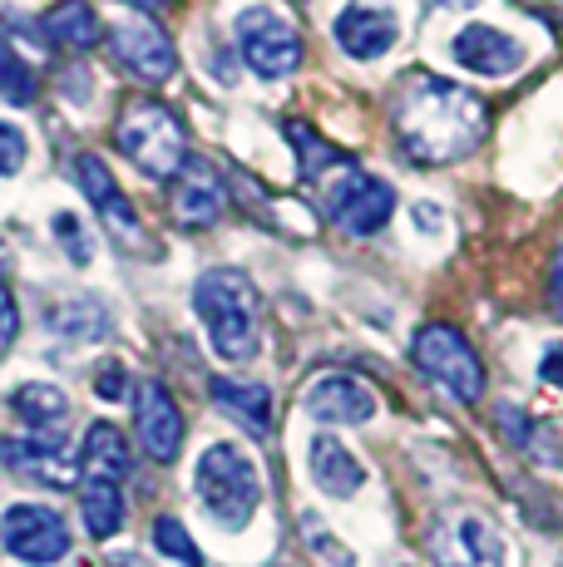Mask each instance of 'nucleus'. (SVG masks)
<instances>
[{
  "mask_svg": "<svg viewBox=\"0 0 563 567\" xmlns=\"http://www.w3.org/2000/svg\"><path fill=\"white\" fill-rule=\"evenodd\" d=\"M396 138L416 163H454L480 148L490 134V109L480 94L440 80V74H406L391 100Z\"/></svg>",
  "mask_w": 563,
  "mask_h": 567,
  "instance_id": "1",
  "label": "nucleus"
},
{
  "mask_svg": "<svg viewBox=\"0 0 563 567\" xmlns=\"http://www.w3.org/2000/svg\"><path fill=\"white\" fill-rule=\"evenodd\" d=\"M193 307H198V321L208 331L213 351L223 361L243 365L257 355V341H263V297H257L253 277L237 267H213L198 277L193 287Z\"/></svg>",
  "mask_w": 563,
  "mask_h": 567,
  "instance_id": "2",
  "label": "nucleus"
},
{
  "mask_svg": "<svg viewBox=\"0 0 563 567\" xmlns=\"http://www.w3.org/2000/svg\"><path fill=\"white\" fill-rule=\"evenodd\" d=\"M114 148L154 183H173L188 163V134H183L178 114L158 100H129L119 109Z\"/></svg>",
  "mask_w": 563,
  "mask_h": 567,
  "instance_id": "3",
  "label": "nucleus"
},
{
  "mask_svg": "<svg viewBox=\"0 0 563 567\" xmlns=\"http://www.w3.org/2000/svg\"><path fill=\"white\" fill-rule=\"evenodd\" d=\"M193 484H198V498L213 514V523H223V528H233V533L247 528L253 514H257V504H263L257 464L247 460V450H237V444H227V440L203 450Z\"/></svg>",
  "mask_w": 563,
  "mask_h": 567,
  "instance_id": "4",
  "label": "nucleus"
},
{
  "mask_svg": "<svg viewBox=\"0 0 563 567\" xmlns=\"http://www.w3.org/2000/svg\"><path fill=\"white\" fill-rule=\"evenodd\" d=\"M410 361H416L420 375H430L446 395L460 400V405H474V400L484 395V361L474 355V346L446 321L420 326L416 341H410Z\"/></svg>",
  "mask_w": 563,
  "mask_h": 567,
  "instance_id": "5",
  "label": "nucleus"
},
{
  "mask_svg": "<svg viewBox=\"0 0 563 567\" xmlns=\"http://www.w3.org/2000/svg\"><path fill=\"white\" fill-rule=\"evenodd\" d=\"M237 50H243L247 70L263 80H287L301 64V35L287 16H277L273 6H247L237 16Z\"/></svg>",
  "mask_w": 563,
  "mask_h": 567,
  "instance_id": "6",
  "label": "nucleus"
},
{
  "mask_svg": "<svg viewBox=\"0 0 563 567\" xmlns=\"http://www.w3.org/2000/svg\"><path fill=\"white\" fill-rule=\"evenodd\" d=\"M327 213H331V223L346 227L351 237H371L391 223L396 188L386 178L361 173L356 163H346V168H337L327 183Z\"/></svg>",
  "mask_w": 563,
  "mask_h": 567,
  "instance_id": "7",
  "label": "nucleus"
},
{
  "mask_svg": "<svg viewBox=\"0 0 563 567\" xmlns=\"http://www.w3.org/2000/svg\"><path fill=\"white\" fill-rule=\"evenodd\" d=\"M0 543L10 558L30 567H50L70 553V523L45 504H10L0 514Z\"/></svg>",
  "mask_w": 563,
  "mask_h": 567,
  "instance_id": "8",
  "label": "nucleus"
},
{
  "mask_svg": "<svg viewBox=\"0 0 563 567\" xmlns=\"http://www.w3.org/2000/svg\"><path fill=\"white\" fill-rule=\"evenodd\" d=\"M426 548L436 567H504V538L480 514L446 518Z\"/></svg>",
  "mask_w": 563,
  "mask_h": 567,
  "instance_id": "9",
  "label": "nucleus"
},
{
  "mask_svg": "<svg viewBox=\"0 0 563 567\" xmlns=\"http://www.w3.org/2000/svg\"><path fill=\"white\" fill-rule=\"evenodd\" d=\"M0 464L20 478H35L45 488H74L80 464L64 454V434H25V440H0Z\"/></svg>",
  "mask_w": 563,
  "mask_h": 567,
  "instance_id": "10",
  "label": "nucleus"
},
{
  "mask_svg": "<svg viewBox=\"0 0 563 567\" xmlns=\"http://www.w3.org/2000/svg\"><path fill=\"white\" fill-rule=\"evenodd\" d=\"M110 30V50L114 60L124 64L134 80L144 84H164L173 70H178V54H173L168 35L158 25H149V20H129V25H104Z\"/></svg>",
  "mask_w": 563,
  "mask_h": 567,
  "instance_id": "11",
  "label": "nucleus"
},
{
  "mask_svg": "<svg viewBox=\"0 0 563 567\" xmlns=\"http://www.w3.org/2000/svg\"><path fill=\"white\" fill-rule=\"evenodd\" d=\"M74 178H80V188H84V198H90L94 207H100V217H104V227L119 237V243H144V223H139V213H134V203L119 193V183H114V173H110V163H104L100 154H80L74 158Z\"/></svg>",
  "mask_w": 563,
  "mask_h": 567,
  "instance_id": "12",
  "label": "nucleus"
},
{
  "mask_svg": "<svg viewBox=\"0 0 563 567\" xmlns=\"http://www.w3.org/2000/svg\"><path fill=\"white\" fill-rule=\"evenodd\" d=\"M223 203H227V188H223L218 168L203 158L183 163V173L173 178V217H178V227L203 233V227H213L223 217Z\"/></svg>",
  "mask_w": 563,
  "mask_h": 567,
  "instance_id": "13",
  "label": "nucleus"
},
{
  "mask_svg": "<svg viewBox=\"0 0 563 567\" xmlns=\"http://www.w3.org/2000/svg\"><path fill=\"white\" fill-rule=\"evenodd\" d=\"M134 424H139V444L154 464H173L183 450V414L173 405V395L164 385H139V405H134Z\"/></svg>",
  "mask_w": 563,
  "mask_h": 567,
  "instance_id": "14",
  "label": "nucleus"
},
{
  "mask_svg": "<svg viewBox=\"0 0 563 567\" xmlns=\"http://www.w3.org/2000/svg\"><path fill=\"white\" fill-rule=\"evenodd\" d=\"M307 414H317L321 424H366L376 414V395L366 380L346 375V370H331V375H317L307 385Z\"/></svg>",
  "mask_w": 563,
  "mask_h": 567,
  "instance_id": "15",
  "label": "nucleus"
},
{
  "mask_svg": "<svg viewBox=\"0 0 563 567\" xmlns=\"http://www.w3.org/2000/svg\"><path fill=\"white\" fill-rule=\"evenodd\" d=\"M450 54L460 70L484 74V80H504V74H514L519 64H524V45L494 25H464L460 35L450 40Z\"/></svg>",
  "mask_w": 563,
  "mask_h": 567,
  "instance_id": "16",
  "label": "nucleus"
},
{
  "mask_svg": "<svg viewBox=\"0 0 563 567\" xmlns=\"http://www.w3.org/2000/svg\"><path fill=\"white\" fill-rule=\"evenodd\" d=\"M331 35H337V45L351 54V60H381V54H391V45L400 40V20L391 10H376V6H346L337 20H331Z\"/></svg>",
  "mask_w": 563,
  "mask_h": 567,
  "instance_id": "17",
  "label": "nucleus"
},
{
  "mask_svg": "<svg viewBox=\"0 0 563 567\" xmlns=\"http://www.w3.org/2000/svg\"><path fill=\"white\" fill-rule=\"evenodd\" d=\"M307 460H311V478H317L321 494H331V498L361 494L366 468L356 464V454L346 450L337 434H317V440H311V450H307Z\"/></svg>",
  "mask_w": 563,
  "mask_h": 567,
  "instance_id": "18",
  "label": "nucleus"
},
{
  "mask_svg": "<svg viewBox=\"0 0 563 567\" xmlns=\"http://www.w3.org/2000/svg\"><path fill=\"white\" fill-rule=\"evenodd\" d=\"M80 468L90 478H104V484H124L129 468H134V450H129V440L114 430V424H90V434H84V450H80Z\"/></svg>",
  "mask_w": 563,
  "mask_h": 567,
  "instance_id": "19",
  "label": "nucleus"
},
{
  "mask_svg": "<svg viewBox=\"0 0 563 567\" xmlns=\"http://www.w3.org/2000/svg\"><path fill=\"white\" fill-rule=\"evenodd\" d=\"M213 400L233 420H243V430H253V434L273 430V390L257 385V380H227V375L213 380Z\"/></svg>",
  "mask_w": 563,
  "mask_h": 567,
  "instance_id": "20",
  "label": "nucleus"
},
{
  "mask_svg": "<svg viewBox=\"0 0 563 567\" xmlns=\"http://www.w3.org/2000/svg\"><path fill=\"white\" fill-rule=\"evenodd\" d=\"M10 410L20 414V424H30L35 434H64V414H70V400H64L60 385H45V380H30L10 395Z\"/></svg>",
  "mask_w": 563,
  "mask_h": 567,
  "instance_id": "21",
  "label": "nucleus"
},
{
  "mask_svg": "<svg viewBox=\"0 0 563 567\" xmlns=\"http://www.w3.org/2000/svg\"><path fill=\"white\" fill-rule=\"evenodd\" d=\"M282 134H287V144L297 148V173L307 183H317V178H327V173H337V168H346V158L341 148H331V138H321L317 128L307 124V118H287L282 124Z\"/></svg>",
  "mask_w": 563,
  "mask_h": 567,
  "instance_id": "22",
  "label": "nucleus"
},
{
  "mask_svg": "<svg viewBox=\"0 0 563 567\" xmlns=\"http://www.w3.org/2000/svg\"><path fill=\"white\" fill-rule=\"evenodd\" d=\"M40 25H45V35L64 50H90V45H100V35H104V25L90 10V0H60Z\"/></svg>",
  "mask_w": 563,
  "mask_h": 567,
  "instance_id": "23",
  "label": "nucleus"
},
{
  "mask_svg": "<svg viewBox=\"0 0 563 567\" xmlns=\"http://www.w3.org/2000/svg\"><path fill=\"white\" fill-rule=\"evenodd\" d=\"M80 514H84L90 538H114V533L124 528V494H119V484L90 478V484L80 488Z\"/></svg>",
  "mask_w": 563,
  "mask_h": 567,
  "instance_id": "24",
  "label": "nucleus"
},
{
  "mask_svg": "<svg viewBox=\"0 0 563 567\" xmlns=\"http://www.w3.org/2000/svg\"><path fill=\"white\" fill-rule=\"evenodd\" d=\"M0 94H6L10 104H30V100H35V74H30V64L10 50L6 35H0Z\"/></svg>",
  "mask_w": 563,
  "mask_h": 567,
  "instance_id": "25",
  "label": "nucleus"
},
{
  "mask_svg": "<svg viewBox=\"0 0 563 567\" xmlns=\"http://www.w3.org/2000/svg\"><path fill=\"white\" fill-rule=\"evenodd\" d=\"M154 543H158V553H164V558L183 563V567H203V553L193 548L188 528H183L178 518H158V523H154Z\"/></svg>",
  "mask_w": 563,
  "mask_h": 567,
  "instance_id": "26",
  "label": "nucleus"
},
{
  "mask_svg": "<svg viewBox=\"0 0 563 567\" xmlns=\"http://www.w3.org/2000/svg\"><path fill=\"white\" fill-rule=\"evenodd\" d=\"M55 243H64V252H70L74 267H84L90 261V243H84V223L74 213H60L55 217Z\"/></svg>",
  "mask_w": 563,
  "mask_h": 567,
  "instance_id": "27",
  "label": "nucleus"
},
{
  "mask_svg": "<svg viewBox=\"0 0 563 567\" xmlns=\"http://www.w3.org/2000/svg\"><path fill=\"white\" fill-rule=\"evenodd\" d=\"M20 168H25V134L0 118V178H10V173H20Z\"/></svg>",
  "mask_w": 563,
  "mask_h": 567,
  "instance_id": "28",
  "label": "nucleus"
},
{
  "mask_svg": "<svg viewBox=\"0 0 563 567\" xmlns=\"http://www.w3.org/2000/svg\"><path fill=\"white\" fill-rule=\"evenodd\" d=\"M94 395L100 400H124L129 395V370L119 361H104L100 370H94Z\"/></svg>",
  "mask_w": 563,
  "mask_h": 567,
  "instance_id": "29",
  "label": "nucleus"
},
{
  "mask_svg": "<svg viewBox=\"0 0 563 567\" xmlns=\"http://www.w3.org/2000/svg\"><path fill=\"white\" fill-rule=\"evenodd\" d=\"M20 336V311H16V297H10V287L0 281V351H10Z\"/></svg>",
  "mask_w": 563,
  "mask_h": 567,
  "instance_id": "30",
  "label": "nucleus"
},
{
  "mask_svg": "<svg viewBox=\"0 0 563 567\" xmlns=\"http://www.w3.org/2000/svg\"><path fill=\"white\" fill-rule=\"evenodd\" d=\"M307 533H311V543H317V553H321V558H327L331 567H356V558H351V553H346L337 538H327V533H321L317 523H307Z\"/></svg>",
  "mask_w": 563,
  "mask_h": 567,
  "instance_id": "31",
  "label": "nucleus"
},
{
  "mask_svg": "<svg viewBox=\"0 0 563 567\" xmlns=\"http://www.w3.org/2000/svg\"><path fill=\"white\" fill-rule=\"evenodd\" d=\"M539 380L563 390V346H549V351H544V361H539Z\"/></svg>",
  "mask_w": 563,
  "mask_h": 567,
  "instance_id": "32",
  "label": "nucleus"
},
{
  "mask_svg": "<svg viewBox=\"0 0 563 567\" xmlns=\"http://www.w3.org/2000/svg\"><path fill=\"white\" fill-rule=\"evenodd\" d=\"M549 311L563 316V247L554 252V267H549Z\"/></svg>",
  "mask_w": 563,
  "mask_h": 567,
  "instance_id": "33",
  "label": "nucleus"
},
{
  "mask_svg": "<svg viewBox=\"0 0 563 567\" xmlns=\"http://www.w3.org/2000/svg\"><path fill=\"white\" fill-rule=\"evenodd\" d=\"M119 6H134V10H164L168 0H119Z\"/></svg>",
  "mask_w": 563,
  "mask_h": 567,
  "instance_id": "34",
  "label": "nucleus"
},
{
  "mask_svg": "<svg viewBox=\"0 0 563 567\" xmlns=\"http://www.w3.org/2000/svg\"><path fill=\"white\" fill-rule=\"evenodd\" d=\"M436 6H480V0H436Z\"/></svg>",
  "mask_w": 563,
  "mask_h": 567,
  "instance_id": "35",
  "label": "nucleus"
}]
</instances>
